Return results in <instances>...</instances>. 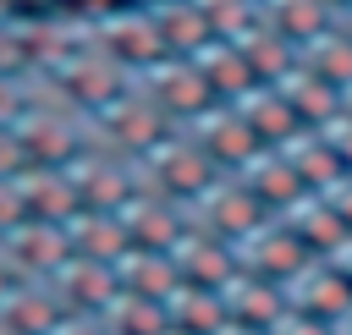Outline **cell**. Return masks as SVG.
Segmentation results:
<instances>
[{"label": "cell", "instance_id": "cell-2", "mask_svg": "<svg viewBox=\"0 0 352 335\" xmlns=\"http://www.w3.org/2000/svg\"><path fill=\"white\" fill-rule=\"evenodd\" d=\"M330 335H352V308H346V313H341V319L330 324Z\"/></svg>", "mask_w": 352, "mask_h": 335}, {"label": "cell", "instance_id": "cell-1", "mask_svg": "<svg viewBox=\"0 0 352 335\" xmlns=\"http://www.w3.org/2000/svg\"><path fill=\"white\" fill-rule=\"evenodd\" d=\"M55 335H104V324H99L94 313H72V319H66Z\"/></svg>", "mask_w": 352, "mask_h": 335}]
</instances>
